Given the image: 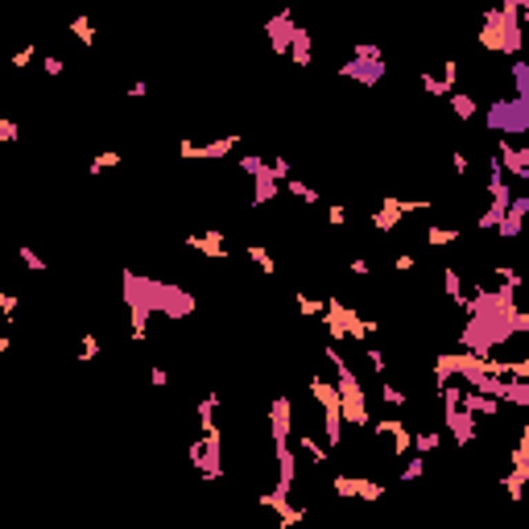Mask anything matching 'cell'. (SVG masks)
I'll use <instances>...</instances> for the list:
<instances>
[{"mask_svg":"<svg viewBox=\"0 0 529 529\" xmlns=\"http://www.w3.org/2000/svg\"><path fill=\"white\" fill-rule=\"evenodd\" d=\"M529 331V315L526 310H497V315H472L468 323H463V331H459V352H472V356H480V360H488V356H497V348L501 343H509L513 335H521Z\"/></svg>","mask_w":529,"mask_h":529,"instance_id":"obj_1","label":"cell"},{"mask_svg":"<svg viewBox=\"0 0 529 529\" xmlns=\"http://www.w3.org/2000/svg\"><path fill=\"white\" fill-rule=\"evenodd\" d=\"M521 12H526L521 0H501L497 8H488V12H484V25H480V50L517 58V54H521V41H526V33H521Z\"/></svg>","mask_w":529,"mask_h":529,"instance_id":"obj_2","label":"cell"},{"mask_svg":"<svg viewBox=\"0 0 529 529\" xmlns=\"http://www.w3.org/2000/svg\"><path fill=\"white\" fill-rule=\"evenodd\" d=\"M327 360L335 368V393H339V418H343V426H372V414H368V401H364V385L352 372V364L335 352V343H327Z\"/></svg>","mask_w":529,"mask_h":529,"instance_id":"obj_3","label":"cell"},{"mask_svg":"<svg viewBox=\"0 0 529 529\" xmlns=\"http://www.w3.org/2000/svg\"><path fill=\"white\" fill-rule=\"evenodd\" d=\"M120 286H124V302L132 310V343H145L149 339V319L157 315V277L124 269Z\"/></svg>","mask_w":529,"mask_h":529,"instance_id":"obj_4","label":"cell"},{"mask_svg":"<svg viewBox=\"0 0 529 529\" xmlns=\"http://www.w3.org/2000/svg\"><path fill=\"white\" fill-rule=\"evenodd\" d=\"M323 323H327V331H331V343H339V339H356V343H364V335L381 331L377 319H364L360 310H352V306L339 302V298H327V306H323Z\"/></svg>","mask_w":529,"mask_h":529,"instance_id":"obj_5","label":"cell"},{"mask_svg":"<svg viewBox=\"0 0 529 529\" xmlns=\"http://www.w3.org/2000/svg\"><path fill=\"white\" fill-rule=\"evenodd\" d=\"M484 120H488V128L501 141H513V137L529 132V103L526 99H492L488 112H484Z\"/></svg>","mask_w":529,"mask_h":529,"instance_id":"obj_6","label":"cell"},{"mask_svg":"<svg viewBox=\"0 0 529 529\" xmlns=\"http://www.w3.org/2000/svg\"><path fill=\"white\" fill-rule=\"evenodd\" d=\"M310 393L323 406V435H327V443L339 447L343 443V418H339V393H335V385L323 381V377H310Z\"/></svg>","mask_w":529,"mask_h":529,"instance_id":"obj_7","label":"cell"},{"mask_svg":"<svg viewBox=\"0 0 529 529\" xmlns=\"http://www.w3.org/2000/svg\"><path fill=\"white\" fill-rule=\"evenodd\" d=\"M430 211V199H381V207L372 211V228L377 232H393L406 215Z\"/></svg>","mask_w":529,"mask_h":529,"instance_id":"obj_8","label":"cell"},{"mask_svg":"<svg viewBox=\"0 0 529 529\" xmlns=\"http://www.w3.org/2000/svg\"><path fill=\"white\" fill-rule=\"evenodd\" d=\"M526 480H529V426H521L517 447H513V472L501 476V488L509 492V501H521L526 497Z\"/></svg>","mask_w":529,"mask_h":529,"instance_id":"obj_9","label":"cell"},{"mask_svg":"<svg viewBox=\"0 0 529 529\" xmlns=\"http://www.w3.org/2000/svg\"><path fill=\"white\" fill-rule=\"evenodd\" d=\"M497 166H501V174L505 178H521L529 182V145H513V141H501L497 137Z\"/></svg>","mask_w":529,"mask_h":529,"instance_id":"obj_10","label":"cell"},{"mask_svg":"<svg viewBox=\"0 0 529 529\" xmlns=\"http://www.w3.org/2000/svg\"><path fill=\"white\" fill-rule=\"evenodd\" d=\"M257 501H261V509H273L277 513V529H294L306 521V509L302 505H290V492H281V488H269Z\"/></svg>","mask_w":529,"mask_h":529,"instance_id":"obj_11","label":"cell"},{"mask_svg":"<svg viewBox=\"0 0 529 529\" xmlns=\"http://www.w3.org/2000/svg\"><path fill=\"white\" fill-rule=\"evenodd\" d=\"M290 435H294V401L290 397H273L269 401V439H273V447L290 443Z\"/></svg>","mask_w":529,"mask_h":529,"instance_id":"obj_12","label":"cell"},{"mask_svg":"<svg viewBox=\"0 0 529 529\" xmlns=\"http://www.w3.org/2000/svg\"><path fill=\"white\" fill-rule=\"evenodd\" d=\"M331 492L335 497H360V501H381L385 497V484L381 480H360V476H335L331 480Z\"/></svg>","mask_w":529,"mask_h":529,"instance_id":"obj_13","label":"cell"},{"mask_svg":"<svg viewBox=\"0 0 529 529\" xmlns=\"http://www.w3.org/2000/svg\"><path fill=\"white\" fill-rule=\"evenodd\" d=\"M294 12H277L273 21H265V33H269V46L273 54H290V41H294Z\"/></svg>","mask_w":529,"mask_h":529,"instance_id":"obj_14","label":"cell"},{"mask_svg":"<svg viewBox=\"0 0 529 529\" xmlns=\"http://www.w3.org/2000/svg\"><path fill=\"white\" fill-rule=\"evenodd\" d=\"M385 62H356V58H348L343 66H339V74L343 79H352V83H364V87H377L381 79H385Z\"/></svg>","mask_w":529,"mask_h":529,"instance_id":"obj_15","label":"cell"},{"mask_svg":"<svg viewBox=\"0 0 529 529\" xmlns=\"http://www.w3.org/2000/svg\"><path fill=\"white\" fill-rule=\"evenodd\" d=\"M526 215H529V199H517V194H513V203L505 207V215H501L497 232H501L505 240H517V236H521V228H526Z\"/></svg>","mask_w":529,"mask_h":529,"instance_id":"obj_16","label":"cell"},{"mask_svg":"<svg viewBox=\"0 0 529 529\" xmlns=\"http://www.w3.org/2000/svg\"><path fill=\"white\" fill-rule=\"evenodd\" d=\"M228 232H199V236H186L182 244L186 248H194V252H203V257H211V261H223L228 257Z\"/></svg>","mask_w":529,"mask_h":529,"instance_id":"obj_17","label":"cell"},{"mask_svg":"<svg viewBox=\"0 0 529 529\" xmlns=\"http://www.w3.org/2000/svg\"><path fill=\"white\" fill-rule=\"evenodd\" d=\"M298 480V455L290 451V443H277V488L290 492Z\"/></svg>","mask_w":529,"mask_h":529,"instance_id":"obj_18","label":"cell"},{"mask_svg":"<svg viewBox=\"0 0 529 529\" xmlns=\"http://www.w3.org/2000/svg\"><path fill=\"white\" fill-rule=\"evenodd\" d=\"M372 435H385V439H393L397 455H406V451H410V443H414V435H410V430H406V422H397V418L372 422Z\"/></svg>","mask_w":529,"mask_h":529,"instance_id":"obj_19","label":"cell"},{"mask_svg":"<svg viewBox=\"0 0 529 529\" xmlns=\"http://www.w3.org/2000/svg\"><path fill=\"white\" fill-rule=\"evenodd\" d=\"M447 430H451V439H455L459 447H468V443H476V418H472V414H463V410H455V414H447Z\"/></svg>","mask_w":529,"mask_h":529,"instance_id":"obj_20","label":"cell"},{"mask_svg":"<svg viewBox=\"0 0 529 529\" xmlns=\"http://www.w3.org/2000/svg\"><path fill=\"white\" fill-rule=\"evenodd\" d=\"M459 410H463V414H472V418H497L501 401H492V397H480V393H468V389H463Z\"/></svg>","mask_w":529,"mask_h":529,"instance_id":"obj_21","label":"cell"},{"mask_svg":"<svg viewBox=\"0 0 529 529\" xmlns=\"http://www.w3.org/2000/svg\"><path fill=\"white\" fill-rule=\"evenodd\" d=\"M236 145H240V132H223V137H215V141L199 145V157H203V161H219V157H228Z\"/></svg>","mask_w":529,"mask_h":529,"instance_id":"obj_22","label":"cell"},{"mask_svg":"<svg viewBox=\"0 0 529 529\" xmlns=\"http://www.w3.org/2000/svg\"><path fill=\"white\" fill-rule=\"evenodd\" d=\"M310 58H315V50H310V29L294 25V41H290V62H294V66H310Z\"/></svg>","mask_w":529,"mask_h":529,"instance_id":"obj_23","label":"cell"},{"mask_svg":"<svg viewBox=\"0 0 529 529\" xmlns=\"http://www.w3.org/2000/svg\"><path fill=\"white\" fill-rule=\"evenodd\" d=\"M277 190H281V182H273V174H269V166L252 178V207H265L269 199H277Z\"/></svg>","mask_w":529,"mask_h":529,"instance_id":"obj_24","label":"cell"},{"mask_svg":"<svg viewBox=\"0 0 529 529\" xmlns=\"http://www.w3.org/2000/svg\"><path fill=\"white\" fill-rule=\"evenodd\" d=\"M443 290H447V298H451V306H468V298H463V277H459V269L455 265H447L443 269Z\"/></svg>","mask_w":529,"mask_h":529,"instance_id":"obj_25","label":"cell"},{"mask_svg":"<svg viewBox=\"0 0 529 529\" xmlns=\"http://www.w3.org/2000/svg\"><path fill=\"white\" fill-rule=\"evenodd\" d=\"M501 401H509V406H529V381H509L505 377V389H501Z\"/></svg>","mask_w":529,"mask_h":529,"instance_id":"obj_26","label":"cell"},{"mask_svg":"<svg viewBox=\"0 0 529 529\" xmlns=\"http://www.w3.org/2000/svg\"><path fill=\"white\" fill-rule=\"evenodd\" d=\"M447 99H451V112H455V116H459V120H472V116H476V112H480V103H476V99H472V95H468V91H451V95H447Z\"/></svg>","mask_w":529,"mask_h":529,"instance_id":"obj_27","label":"cell"},{"mask_svg":"<svg viewBox=\"0 0 529 529\" xmlns=\"http://www.w3.org/2000/svg\"><path fill=\"white\" fill-rule=\"evenodd\" d=\"M513 99L529 103V62H521V58H513Z\"/></svg>","mask_w":529,"mask_h":529,"instance_id":"obj_28","label":"cell"},{"mask_svg":"<svg viewBox=\"0 0 529 529\" xmlns=\"http://www.w3.org/2000/svg\"><path fill=\"white\" fill-rule=\"evenodd\" d=\"M286 190H290V194H294L298 203H306V207H315V203L323 199V194H319V190H315L310 182H302V178H290V182H286Z\"/></svg>","mask_w":529,"mask_h":529,"instance_id":"obj_29","label":"cell"},{"mask_svg":"<svg viewBox=\"0 0 529 529\" xmlns=\"http://www.w3.org/2000/svg\"><path fill=\"white\" fill-rule=\"evenodd\" d=\"M418 455H435L439 447H443V435L439 430H426V435H414V443H410Z\"/></svg>","mask_w":529,"mask_h":529,"instance_id":"obj_30","label":"cell"},{"mask_svg":"<svg viewBox=\"0 0 529 529\" xmlns=\"http://www.w3.org/2000/svg\"><path fill=\"white\" fill-rule=\"evenodd\" d=\"M418 83H422V91H426L430 99H443V95H451V87H447L439 74H430V70H422V79H418Z\"/></svg>","mask_w":529,"mask_h":529,"instance_id":"obj_31","label":"cell"},{"mask_svg":"<svg viewBox=\"0 0 529 529\" xmlns=\"http://www.w3.org/2000/svg\"><path fill=\"white\" fill-rule=\"evenodd\" d=\"M455 240H459L455 228H426V244H430V248H447V244H455Z\"/></svg>","mask_w":529,"mask_h":529,"instance_id":"obj_32","label":"cell"},{"mask_svg":"<svg viewBox=\"0 0 529 529\" xmlns=\"http://www.w3.org/2000/svg\"><path fill=\"white\" fill-rule=\"evenodd\" d=\"M70 33H74L83 46H95V25H91V17H74V21H70Z\"/></svg>","mask_w":529,"mask_h":529,"instance_id":"obj_33","label":"cell"},{"mask_svg":"<svg viewBox=\"0 0 529 529\" xmlns=\"http://www.w3.org/2000/svg\"><path fill=\"white\" fill-rule=\"evenodd\" d=\"M352 58H356V62H385L381 46H372V41H356V46H352Z\"/></svg>","mask_w":529,"mask_h":529,"instance_id":"obj_34","label":"cell"},{"mask_svg":"<svg viewBox=\"0 0 529 529\" xmlns=\"http://www.w3.org/2000/svg\"><path fill=\"white\" fill-rule=\"evenodd\" d=\"M244 252H248V261H257V265L265 269V277H273V273H277V265H273V257H269V252H265L261 244H244Z\"/></svg>","mask_w":529,"mask_h":529,"instance_id":"obj_35","label":"cell"},{"mask_svg":"<svg viewBox=\"0 0 529 529\" xmlns=\"http://www.w3.org/2000/svg\"><path fill=\"white\" fill-rule=\"evenodd\" d=\"M439 397H443V418H447V414H455V410H459L463 385H443V389H439Z\"/></svg>","mask_w":529,"mask_h":529,"instance_id":"obj_36","label":"cell"},{"mask_svg":"<svg viewBox=\"0 0 529 529\" xmlns=\"http://www.w3.org/2000/svg\"><path fill=\"white\" fill-rule=\"evenodd\" d=\"M422 476H426V455L406 459V468H401V484H414V480H422Z\"/></svg>","mask_w":529,"mask_h":529,"instance_id":"obj_37","label":"cell"},{"mask_svg":"<svg viewBox=\"0 0 529 529\" xmlns=\"http://www.w3.org/2000/svg\"><path fill=\"white\" fill-rule=\"evenodd\" d=\"M120 161H124V157H120L116 149H103V153H95V161H91L87 170H91V174H99V170H108V166H120Z\"/></svg>","mask_w":529,"mask_h":529,"instance_id":"obj_38","label":"cell"},{"mask_svg":"<svg viewBox=\"0 0 529 529\" xmlns=\"http://www.w3.org/2000/svg\"><path fill=\"white\" fill-rule=\"evenodd\" d=\"M497 277H501V286H505V290H521V281H526L513 265H497Z\"/></svg>","mask_w":529,"mask_h":529,"instance_id":"obj_39","label":"cell"},{"mask_svg":"<svg viewBox=\"0 0 529 529\" xmlns=\"http://www.w3.org/2000/svg\"><path fill=\"white\" fill-rule=\"evenodd\" d=\"M323 306H327V302H319V298H306V294H298V315H306V319H323Z\"/></svg>","mask_w":529,"mask_h":529,"instance_id":"obj_40","label":"cell"},{"mask_svg":"<svg viewBox=\"0 0 529 529\" xmlns=\"http://www.w3.org/2000/svg\"><path fill=\"white\" fill-rule=\"evenodd\" d=\"M269 174H273V182H290V178H294V166H290L286 157H273V161H269Z\"/></svg>","mask_w":529,"mask_h":529,"instance_id":"obj_41","label":"cell"},{"mask_svg":"<svg viewBox=\"0 0 529 529\" xmlns=\"http://www.w3.org/2000/svg\"><path fill=\"white\" fill-rule=\"evenodd\" d=\"M298 447H302V451H306V455H310L315 463H327V451H323V447H319V443H315L310 435H298Z\"/></svg>","mask_w":529,"mask_h":529,"instance_id":"obj_42","label":"cell"},{"mask_svg":"<svg viewBox=\"0 0 529 529\" xmlns=\"http://www.w3.org/2000/svg\"><path fill=\"white\" fill-rule=\"evenodd\" d=\"M17 257H21V261H25V265H29L33 273H46V261H41V257H37V252H33L29 244H21V248H17Z\"/></svg>","mask_w":529,"mask_h":529,"instance_id":"obj_43","label":"cell"},{"mask_svg":"<svg viewBox=\"0 0 529 529\" xmlns=\"http://www.w3.org/2000/svg\"><path fill=\"white\" fill-rule=\"evenodd\" d=\"M95 356H99V339L87 331V335H83V343H79V360L87 364V360H95Z\"/></svg>","mask_w":529,"mask_h":529,"instance_id":"obj_44","label":"cell"},{"mask_svg":"<svg viewBox=\"0 0 529 529\" xmlns=\"http://www.w3.org/2000/svg\"><path fill=\"white\" fill-rule=\"evenodd\" d=\"M240 170H244L248 178H257V174L265 170V157H257V153H244V157H240Z\"/></svg>","mask_w":529,"mask_h":529,"instance_id":"obj_45","label":"cell"},{"mask_svg":"<svg viewBox=\"0 0 529 529\" xmlns=\"http://www.w3.org/2000/svg\"><path fill=\"white\" fill-rule=\"evenodd\" d=\"M381 401H385V406H401V401H406V393H401L397 385H389V381H381Z\"/></svg>","mask_w":529,"mask_h":529,"instance_id":"obj_46","label":"cell"},{"mask_svg":"<svg viewBox=\"0 0 529 529\" xmlns=\"http://www.w3.org/2000/svg\"><path fill=\"white\" fill-rule=\"evenodd\" d=\"M439 79H443V83L455 91V79H459V62H455V58H447V62H443V70H439Z\"/></svg>","mask_w":529,"mask_h":529,"instance_id":"obj_47","label":"cell"},{"mask_svg":"<svg viewBox=\"0 0 529 529\" xmlns=\"http://www.w3.org/2000/svg\"><path fill=\"white\" fill-rule=\"evenodd\" d=\"M509 381H529V360H509Z\"/></svg>","mask_w":529,"mask_h":529,"instance_id":"obj_48","label":"cell"},{"mask_svg":"<svg viewBox=\"0 0 529 529\" xmlns=\"http://www.w3.org/2000/svg\"><path fill=\"white\" fill-rule=\"evenodd\" d=\"M41 70H46V74H50V79H58V74H62V70H66V62H62V58H54V54H50V58H41Z\"/></svg>","mask_w":529,"mask_h":529,"instance_id":"obj_49","label":"cell"},{"mask_svg":"<svg viewBox=\"0 0 529 529\" xmlns=\"http://www.w3.org/2000/svg\"><path fill=\"white\" fill-rule=\"evenodd\" d=\"M451 166H455V174H459V178H468V170H472V161H468V153H463V149H455V153H451Z\"/></svg>","mask_w":529,"mask_h":529,"instance_id":"obj_50","label":"cell"},{"mask_svg":"<svg viewBox=\"0 0 529 529\" xmlns=\"http://www.w3.org/2000/svg\"><path fill=\"white\" fill-rule=\"evenodd\" d=\"M0 315H4L8 323L17 319V298H12V294H0Z\"/></svg>","mask_w":529,"mask_h":529,"instance_id":"obj_51","label":"cell"},{"mask_svg":"<svg viewBox=\"0 0 529 529\" xmlns=\"http://www.w3.org/2000/svg\"><path fill=\"white\" fill-rule=\"evenodd\" d=\"M33 54H37L33 46H21V50L12 54V66H29V62H33Z\"/></svg>","mask_w":529,"mask_h":529,"instance_id":"obj_52","label":"cell"},{"mask_svg":"<svg viewBox=\"0 0 529 529\" xmlns=\"http://www.w3.org/2000/svg\"><path fill=\"white\" fill-rule=\"evenodd\" d=\"M203 451H207V443H203V435H199V439H194V443L186 447V455H190V463H194V468H199V459H203Z\"/></svg>","mask_w":529,"mask_h":529,"instance_id":"obj_53","label":"cell"},{"mask_svg":"<svg viewBox=\"0 0 529 529\" xmlns=\"http://www.w3.org/2000/svg\"><path fill=\"white\" fill-rule=\"evenodd\" d=\"M331 223H335V228L348 223V207H343V203H331Z\"/></svg>","mask_w":529,"mask_h":529,"instance_id":"obj_54","label":"cell"},{"mask_svg":"<svg viewBox=\"0 0 529 529\" xmlns=\"http://www.w3.org/2000/svg\"><path fill=\"white\" fill-rule=\"evenodd\" d=\"M368 364H372V372H385V352L368 348Z\"/></svg>","mask_w":529,"mask_h":529,"instance_id":"obj_55","label":"cell"},{"mask_svg":"<svg viewBox=\"0 0 529 529\" xmlns=\"http://www.w3.org/2000/svg\"><path fill=\"white\" fill-rule=\"evenodd\" d=\"M166 381H170V377H166V368H161V364H157V368H149V385H153V389H161Z\"/></svg>","mask_w":529,"mask_h":529,"instance_id":"obj_56","label":"cell"},{"mask_svg":"<svg viewBox=\"0 0 529 529\" xmlns=\"http://www.w3.org/2000/svg\"><path fill=\"white\" fill-rule=\"evenodd\" d=\"M21 132H17V124L12 120H0V141H17Z\"/></svg>","mask_w":529,"mask_h":529,"instance_id":"obj_57","label":"cell"},{"mask_svg":"<svg viewBox=\"0 0 529 529\" xmlns=\"http://www.w3.org/2000/svg\"><path fill=\"white\" fill-rule=\"evenodd\" d=\"M178 153L190 161V157H199V145H194V141H182V145H178Z\"/></svg>","mask_w":529,"mask_h":529,"instance_id":"obj_58","label":"cell"},{"mask_svg":"<svg viewBox=\"0 0 529 529\" xmlns=\"http://www.w3.org/2000/svg\"><path fill=\"white\" fill-rule=\"evenodd\" d=\"M368 269H372V265H368L364 257H356V261H352V273H356V277H368Z\"/></svg>","mask_w":529,"mask_h":529,"instance_id":"obj_59","label":"cell"},{"mask_svg":"<svg viewBox=\"0 0 529 529\" xmlns=\"http://www.w3.org/2000/svg\"><path fill=\"white\" fill-rule=\"evenodd\" d=\"M128 95H132V99H145V95H149V83H132Z\"/></svg>","mask_w":529,"mask_h":529,"instance_id":"obj_60","label":"cell"},{"mask_svg":"<svg viewBox=\"0 0 529 529\" xmlns=\"http://www.w3.org/2000/svg\"><path fill=\"white\" fill-rule=\"evenodd\" d=\"M410 269H414V257H410V252H401V257H397V273H410Z\"/></svg>","mask_w":529,"mask_h":529,"instance_id":"obj_61","label":"cell"},{"mask_svg":"<svg viewBox=\"0 0 529 529\" xmlns=\"http://www.w3.org/2000/svg\"><path fill=\"white\" fill-rule=\"evenodd\" d=\"M8 348H12V335H0V356H4Z\"/></svg>","mask_w":529,"mask_h":529,"instance_id":"obj_62","label":"cell"},{"mask_svg":"<svg viewBox=\"0 0 529 529\" xmlns=\"http://www.w3.org/2000/svg\"><path fill=\"white\" fill-rule=\"evenodd\" d=\"M418 529H430V526H418Z\"/></svg>","mask_w":529,"mask_h":529,"instance_id":"obj_63","label":"cell"}]
</instances>
